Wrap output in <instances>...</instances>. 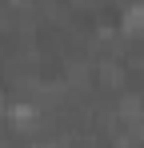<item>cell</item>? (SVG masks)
<instances>
[{
  "instance_id": "cell-1",
  "label": "cell",
  "mask_w": 144,
  "mask_h": 148,
  "mask_svg": "<svg viewBox=\"0 0 144 148\" xmlns=\"http://www.w3.org/2000/svg\"><path fill=\"white\" fill-rule=\"evenodd\" d=\"M124 32H140L144 36V4H132L124 12Z\"/></svg>"
}]
</instances>
